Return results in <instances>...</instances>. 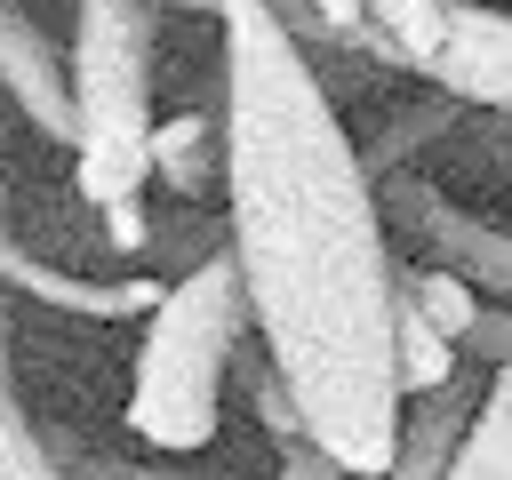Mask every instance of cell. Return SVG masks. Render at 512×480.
Returning <instances> with one entry per match:
<instances>
[{"label": "cell", "mask_w": 512, "mask_h": 480, "mask_svg": "<svg viewBox=\"0 0 512 480\" xmlns=\"http://www.w3.org/2000/svg\"><path fill=\"white\" fill-rule=\"evenodd\" d=\"M224 216L248 272L256 336L296 384L312 440L352 480H384L400 456V288L384 184L344 136V104L296 48L272 0H224Z\"/></svg>", "instance_id": "6da1fadb"}, {"label": "cell", "mask_w": 512, "mask_h": 480, "mask_svg": "<svg viewBox=\"0 0 512 480\" xmlns=\"http://www.w3.org/2000/svg\"><path fill=\"white\" fill-rule=\"evenodd\" d=\"M248 328H256V304H248V272L232 248L176 272L160 312L144 320V352H136V384H128V432L160 456L208 448L224 424V384H232Z\"/></svg>", "instance_id": "7a4b0ae2"}, {"label": "cell", "mask_w": 512, "mask_h": 480, "mask_svg": "<svg viewBox=\"0 0 512 480\" xmlns=\"http://www.w3.org/2000/svg\"><path fill=\"white\" fill-rule=\"evenodd\" d=\"M152 0H80L72 16V80H80V152L72 192L80 208H112L152 184V80H160V32Z\"/></svg>", "instance_id": "3957f363"}, {"label": "cell", "mask_w": 512, "mask_h": 480, "mask_svg": "<svg viewBox=\"0 0 512 480\" xmlns=\"http://www.w3.org/2000/svg\"><path fill=\"white\" fill-rule=\"evenodd\" d=\"M384 224H392V240H400L408 256L448 264V272H464V280L488 288V296H512V232L488 224V216H472L464 200H448L424 168L384 176Z\"/></svg>", "instance_id": "277c9868"}, {"label": "cell", "mask_w": 512, "mask_h": 480, "mask_svg": "<svg viewBox=\"0 0 512 480\" xmlns=\"http://www.w3.org/2000/svg\"><path fill=\"white\" fill-rule=\"evenodd\" d=\"M0 80H8V104L64 152H80V80H72V48H56V32L40 16H24L8 0L0 16Z\"/></svg>", "instance_id": "5b68a950"}, {"label": "cell", "mask_w": 512, "mask_h": 480, "mask_svg": "<svg viewBox=\"0 0 512 480\" xmlns=\"http://www.w3.org/2000/svg\"><path fill=\"white\" fill-rule=\"evenodd\" d=\"M0 272H8V296L48 304V312H72V320H152L160 296H168V280H152V272H136V280H104V272H88V264L72 272V264L40 256V248H24V240H8Z\"/></svg>", "instance_id": "8992f818"}, {"label": "cell", "mask_w": 512, "mask_h": 480, "mask_svg": "<svg viewBox=\"0 0 512 480\" xmlns=\"http://www.w3.org/2000/svg\"><path fill=\"white\" fill-rule=\"evenodd\" d=\"M424 80L456 88L464 104L512 112V16L488 8V0H448V40H440Z\"/></svg>", "instance_id": "52a82bcc"}, {"label": "cell", "mask_w": 512, "mask_h": 480, "mask_svg": "<svg viewBox=\"0 0 512 480\" xmlns=\"http://www.w3.org/2000/svg\"><path fill=\"white\" fill-rule=\"evenodd\" d=\"M224 168H232V128H224V104H192V112H168L152 128V184H168L184 208H200L208 192H224Z\"/></svg>", "instance_id": "ba28073f"}, {"label": "cell", "mask_w": 512, "mask_h": 480, "mask_svg": "<svg viewBox=\"0 0 512 480\" xmlns=\"http://www.w3.org/2000/svg\"><path fill=\"white\" fill-rule=\"evenodd\" d=\"M472 416H480V384H472V376L424 392L416 416L400 424V456H392L384 480H448V472H456V448H464V432H472Z\"/></svg>", "instance_id": "9c48e42d"}, {"label": "cell", "mask_w": 512, "mask_h": 480, "mask_svg": "<svg viewBox=\"0 0 512 480\" xmlns=\"http://www.w3.org/2000/svg\"><path fill=\"white\" fill-rule=\"evenodd\" d=\"M472 104L456 96V88H440V80H424V96L416 104H392L384 120H376V136L360 144V160H368V176L384 184V176H400V168H416L432 144H448L456 136V120H464Z\"/></svg>", "instance_id": "30bf717a"}, {"label": "cell", "mask_w": 512, "mask_h": 480, "mask_svg": "<svg viewBox=\"0 0 512 480\" xmlns=\"http://www.w3.org/2000/svg\"><path fill=\"white\" fill-rule=\"evenodd\" d=\"M392 336H400V392L408 400H424V392H440V384H456V368H464V344L424 312V304H408L400 296V312H392Z\"/></svg>", "instance_id": "8fae6325"}, {"label": "cell", "mask_w": 512, "mask_h": 480, "mask_svg": "<svg viewBox=\"0 0 512 480\" xmlns=\"http://www.w3.org/2000/svg\"><path fill=\"white\" fill-rule=\"evenodd\" d=\"M448 480H512V360L488 368V392H480V416L456 448V472Z\"/></svg>", "instance_id": "7c38bea8"}, {"label": "cell", "mask_w": 512, "mask_h": 480, "mask_svg": "<svg viewBox=\"0 0 512 480\" xmlns=\"http://www.w3.org/2000/svg\"><path fill=\"white\" fill-rule=\"evenodd\" d=\"M0 480H72L64 456H56V440L16 408V392L0 400Z\"/></svg>", "instance_id": "4fadbf2b"}, {"label": "cell", "mask_w": 512, "mask_h": 480, "mask_svg": "<svg viewBox=\"0 0 512 480\" xmlns=\"http://www.w3.org/2000/svg\"><path fill=\"white\" fill-rule=\"evenodd\" d=\"M472 168H488V176H512V112H496V104H472L464 120H456V136H448Z\"/></svg>", "instance_id": "5bb4252c"}, {"label": "cell", "mask_w": 512, "mask_h": 480, "mask_svg": "<svg viewBox=\"0 0 512 480\" xmlns=\"http://www.w3.org/2000/svg\"><path fill=\"white\" fill-rule=\"evenodd\" d=\"M72 480H216V472H192V464H144V456H72L56 448Z\"/></svg>", "instance_id": "9a60e30c"}, {"label": "cell", "mask_w": 512, "mask_h": 480, "mask_svg": "<svg viewBox=\"0 0 512 480\" xmlns=\"http://www.w3.org/2000/svg\"><path fill=\"white\" fill-rule=\"evenodd\" d=\"M464 360L472 368H504L512 360V296H488L480 304V320L464 328Z\"/></svg>", "instance_id": "2e32d148"}, {"label": "cell", "mask_w": 512, "mask_h": 480, "mask_svg": "<svg viewBox=\"0 0 512 480\" xmlns=\"http://www.w3.org/2000/svg\"><path fill=\"white\" fill-rule=\"evenodd\" d=\"M272 480H352V472H344V456H336V448H320V440H288Z\"/></svg>", "instance_id": "e0dca14e"}, {"label": "cell", "mask_w": 512, "mask_h": 480, "mask_svg": "<svg viewBox=\"0 0 512 480\" xmlns=\"http://www.w3.org/2000/svg\"><path fill=\"white\" fill-rule=\"evenodd\" d=\"M152 8H176V16H216L224 0H152Z\"/></svg>", "instance_id": "ac0fdd59"}]
</instances>
